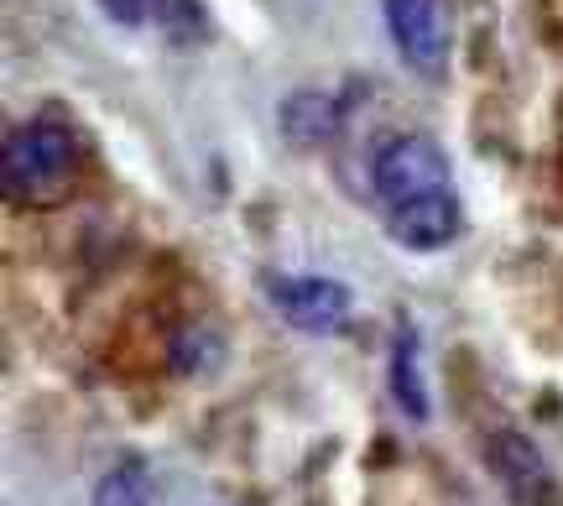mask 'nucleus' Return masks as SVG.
<instances>
[{
	"instance_id": "nucleus-1",
	"label": "nucleus",
	"mask_w": 563,
	"mask_h": 506,
	"mask_svg": "<svg viewBox=\"0 0 563 506\" xmlns=\"http://www.w3.org/2000/svg\"><path fill=\"white\" fill-rule=\"evenodd\" d=\"M74 131L58 121H26L5 136L0 152V183L11 204H42L53 199L68 173H74Z\"/></svg>"
},
{
	"instance_id": "nucleus-2",
	"label": "nucleus",
	"mask_w": 563,
	"mask_h": 506,
	"mask_svg": "<svg viewBox=\"0 0 563 506\" xmlns=\"http://www.w3.org/2000/svg\"><path fill=\"white\" fill-rule=\"evenodd\" d=\"M371 188H376V199L386 209L422 199V194H439V188H454L449 152L433 136H422V131H397V136H386L371 152Z\"/></svg>"
},
{
	"instance_id": "nucleus-3",
	"label": "nucleus",
	"mask_w": 563,
	"mask_h": 506,
	"mask_svg": "<svg viewBox=\"0 0 563 506\" xmlns=\"http://www.w3.org/2000/svg\"><path fill=\"white\" fill-rule=\"evenodd\" d=\"M386 32L391 47L402 53V63L412 74H422L428 84L443 79L449 68V0H382Z\"/></svg>"
},
{
	"instance_id": "nucleus-4",
	"label": "nucleus",
	"mask_w": 563,
	"mask_h": 506,
	"mask_svg": "<svg viewBox=\"0 0 563 506\" xmlns=\"http://www.w3.org/2000/svg\"><path fill=\"white\" fill-rule=\"evenodd\" d=\"M266 304L277 308L298 334H334L350 319V287L334 277H302V272H266Z\"/></svg>"
},
{
	"instance_id": "nucleus-5",
	"label": "nucleus",
	"mask_w": 563,
	"mask_h": 506,
	"mask_svg": "<svg viewBox=\"0 0 563 506\" xmlns=\"http://www.w3.org/2000/svg\"><path fill=\"white\" fill-rule=\"evenodd\" d=\"M464 209L454 188H439V194H422V199H407L397 209H386V235L412 251V256H433L460 235Z\"/></svg>"
},
{
	"instance_id": "nucleus-6",
	"label": "nucleus",
	"mask_w": 563,
	"mask_h": 506,
	"mask_svg": "<svg viewBox=\"0 0 563 506\" xmlns=\"http://www.w3.org/2000/svg\"><path fill=\"white\" fill-rule=\"evenodd\" d=\"M490 465H496V475H501L522 502H543L548 491H553V470L543 465V454L527 444L522 433H496V439H490Z\"/></svg>"
},
{
	"instance_id": "nucleus-7",
	"label": "nucleus",
	"mask_w": 563,
	"mask_h": 506,
	"mask_svg": "<svg viewBox=\"0 0 563 506\" xmlns=\"http://www.w3.org/2000/svg\"><path fill=\"white\" fill-rule=\"evenodd\" d=\"M282 131H287V142H298V146L329 142V136L340 131V100L323 95V89L287 95V105H282Z\"/></svg>"
},
{
	"instance_id": "nucleus-8",
	"label": "nucleus",
	"mask_w": 563,
	"mask_h": 506,
	"mask_svg": "<svg viewBox=\"0 0 563 506\" xmlns=\"http://www.w3.org/2000/svg\"><path fill=\"white\" fill-rule=\"evenodd\" d=\"M422 334L418 324H402V334H397V350H391V397H397V407H402L412 424H422L428 418V382H422Z\"/></svg>"
},
{
	"instance_id": "nucleus-9",
	"label": "nucleus",
	"mask_w": 563,
	"mask_h": 506,
	"mask_svg": "<svg viewBox=\"0 0 563 506\" xmlns=\"http://www.w3.org/2000/svg\"><path fill=\"white\" fill-rule=\"evenodd\" d=\"M89 506H152V470L141 454H125L115 470H104Z\"/></svg>"
},
{
	"instance_id": "nucleus-10",
	"label": "nucleus",
	"mask_w": 563,
	"mask_h": 506,
	"mask_svg": "<svg viewBox=\"0 0 563 506\" xmlns=\"http://www.w3.org/2000/svg\"><path fill=\"white\" fill-rule=\"evenodd\" d=\"M220 361V340L209 334L203 324H188L173 344V365H178L183 376H194V371H209V365Z\"/></svg>"
},
{
	"instance_id": "nucleus-11",
	"label": "nucleus",
	"mask_w": 563,
	"mask_h": 506,
	"mask_svg": "<svg viewBox=\"0 0 563 506\" xmlns=\"http://www.w3.org/2000/svg\"><path fill=\"white\" fill-rule=\"evenodd\" d=\"M146 11H152V21H157L162 32L173 42H194L199 37V0H146Z\"/></svg>"
},
{
	"instance_id": "nucleus-12",
	"label": "nucleus",
	"mask_w": 563,
	"mask_h": 506,
	"mask_svg": "<svg viewBox=\"0 0 563 506\" xmlns=\"http://www.w3.org/2000/svg\"><path fill=\"white\" fill-rule=\"evenodd\" d=\"M100 11L121 26H141L146 21V0H100Z\"/></svg>"
}]
</instances>
